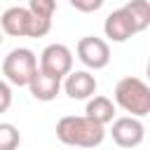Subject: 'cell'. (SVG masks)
Listing matches in <instances>:
<instances>
[{"label":"cell","instance_id":"4fadbf2b","mask_svg":"<svg viewBox=\"0 0 150 150\" xmlns=\"http://www.w3.org/2000/svg\"><path fill=\"white\" fill-rule=\"evenodd\" d=\"M19 141H21L19 129L9 122H0V150H14Z\"/></svg>","mask_w":150,"mask_h":150},{"label":"cell","instance_id":"5bb4252c","mask_svg":"<svg viewBox=\"0 0 150 150\" xmlns=\"http://www.w3.org/2000/svg\"><path fill=\"white\" fill-rule=\"evenodd\" d=\"M28 9H30V14H35V16L52 19L54 12H56V0H28Z\"/></svg>","mask_w":150,"mask_h":150},{"label":"cell","instance_id":"9a60e30c","mask_svg":"<svg viewBox=\"0 0 150 150\" xmlns=\"http://www.w3.org/2000/svg\"><path fill=\"white\" fill-rule=\"evenodd\" d=\"M77 12H84V14H89V12H98L101 7H103V2L105 0H68Z\"/></svg>","mask_w":150,"mask_h":150},{"label":"cell","instance_id":"6da1fadb","mask_svg":"<svg viewBox=\"0 0 150 150\" xmlns=\"http://www.w3.org/2000/svg\"><path fill=\"white\" fill-rule=\"evenodd\" d=\"M56 138L66 145L96 148L105 138V127L87 115H66L56 122Z\"/></svg>","mask_w":150,"mask_h":150},{"label":"cell","instance_id":"ba28073f","mask_svg":"<svg viewBox=\"0 0 150 150\" xmlns=\"http://www.w3.org/2000/svg\"><path fill=\"white\" fill-rule=\"evenodd\" d=\"M30 19H33V14L28 7H9L0 16V28H2V33L12 35V38H28Z\"/></svg>","mask_w":150,"mask_h":150},{"label":"cell","instance_id":"3957f363","mask_svg":"<svg viewBox=\"0 0 150 150\" xmlns=\"http://www.w3.org/2000/svg\"><path fill=\"white\" fill-rule=\"evenodd\" d=\"M35 70H38V56L28 47L12 49L2 61V75L14 87H26Z\"/></svg>","mask_w":150,"mask_h":150},{"label":"cell","instance_id":"5b68a950","mask_svg":"<svg viewBox=\"0 0 150 150\" xmlns=\"http://www.w3.org/2000/svg\"><path fill=\"white\" fill-rule=\"evenodd\" d=\"M40 70L63 80L73 70V52L66 45H61V42L47 45L42 49V54H40Z\"/></svg>","mask_w":150,"mask_h":150},{"label":"cell","instance_id":"8fae6325","mask_svg":"<svg viewBox=\"0 0 150 150\" xmlns=\"http://www.w3.org/2000/svg\"><path fill=\"white\" fill-rule=\"evenodd\" d=\"M84 115L105 127V124H110L112 117H115V103H112L108 96H94V94H91V96L87 98Z\"/></svg>","mask_w":150,"mask_h":150},{"label":"cell","instance_id":"2e32d148","mask_svg":"<svg viewBox=\"0 0 150 150\" xmlns=\"http://www.w3.org/2000/svg\"><path fill=\"white\" fill-rule=\"evenodd\" d=\"M12 105V87L9 82L0 80V112H7Z\"/></svg>","mask_w":150,"mask_h":150},{"label":"cell","instance_id":"52a82bcc","mask_svg":"<svg viewBox=\"0 0 150 150\" xmlns=\"http://www.w3.org/2000/svg\"><path fill=\"white\" fill-rule=\"evenodd\" d=\"M96 87L98 82L89 70H70L63 82V89L73 101H87L91 94H96Z\"/></svg>","mask_w":150,"mask_h":150},{"label":"cell","instance_id":"277c9868","mask_svg":"<svg viewBox=\"0 0 150 150\" xmlns=\"http://www.w3.org/2000/svg\"><path fill=\"white\" fill-rule=\"evenodd\" d=\"M75 52H77V59H80L89 70H101V68H105V66L110 63V47H108L105 40H101V38H96V35H84V38H80Z\"/></svg>","mask_w":150,"mask_h":150},{"label":"cell","instance_id":"9c48e42d","mask_svg":"<svg viewBox=\"0 0 150 150\" xmlns=\"http://www.w3.org/2000/svg\"><path fill=\"white\" fill-rule=\"evenodd\" d=\"M26 87L30 89L33 98L47 103V101H54L56 94L61 91V77H54V75H49V73H45V70L38 68V70L33 73V77L28 80Z\"/></svg>","mask_w":150,"mask_h":150},{"label":"cell","instance_id":"8992f818","mask_svg":"<svg viewBox=\"0 0 150 150\" xmlns=\"http://www.w3.org/2000/svg\"><path fill=\"white\" fill-rule=\"evenodd\" d=\"M110 136L120 148H136V145H141V141L145 136V127H143L141 117H136V115L117 117V120H112Z\"/></svg>","mask_w":150,"mask_h":150},{"label":"cell","instance_id":"30bf717a","mask_svg":"<svg viewBox=\"0 0 150 150\" xmlns=\"http://www.w3.org/2000/svg\"><path fill=\"white\" fill-rule=\"evenodd\" d=\"M103 33H105V38L112 40V42H127L129 38L136 35V30H134V26H131V21H129V16H127V12H124L122 7L115 9V12H110V14L105 16Z\"/></svg>","mask_w":150,"mask_h":150},{"label":"cell","instance_id":"e0dca14e","mask_svg":"<svg viewBox=\"0 0 150 150\" xmlns=\"http://www.w3.org/2000/svg\"><path fill=\"white\" fill-rule=\"evenodd\" d=\"M0 45H2V33H0Z\"/></svg>","mask_w":150,"mask_h":150},{"label":"cell","instance_id":"7a4b0ae2","mask_svg":"<svg viewBox=\"0 0 150 150\" xmlns=\"http://www.w3.org/2000/svg\"><path fill=\"white\" fill-rule=\"evenodd\" d=\"M115 103L129 112V115H136V117H145L150 112V87L141 80V77H122L117 84H115Z\"/></svg>","mask_w":150,"mask_h":150},{"label":"cell","instance_id":"7c38bea8","mask_svg":"<svg viewBox=\"0 0 150 150\" xmlns=\"http://www.w3.org/2000/svg\"><path fill=\"white\" fill-rule=\"evenodd\" d=\"M122 9L127 12V16H129L136 33H143L150 26V2L148 0H129Z\"/></svg>","mask_w":150,"mask_h":150}]
</instances>
